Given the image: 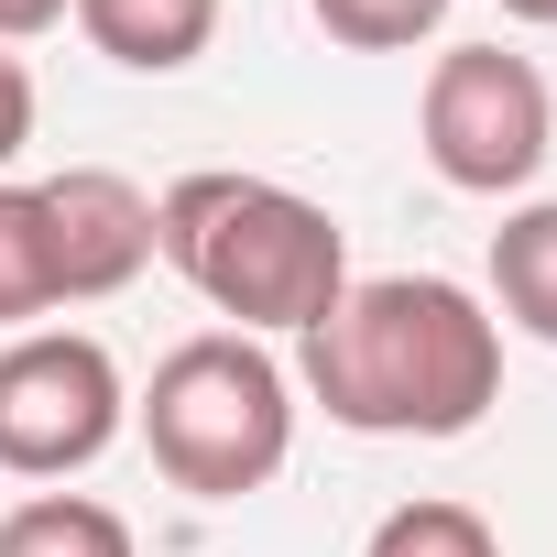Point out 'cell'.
Segmentation results:
<instances>
[{
  "mask_svg": "<svg viewBox=\"0 0 557 557\" xmlns=\"http://www.w3.org/2000/svg\"><path fill=\"white\" fill-rule=\"evenodd\" d=\"M296 350L307 394L350 437H470L503 405V318L448 273H372Z\"/></svg>",
  "mask_w": 557,
  "mask_h": 557,
  "instance_id": "1",
  "label": "cell"
},
{
  "mask_svg": "<svg viewBox=\"0 0 557 557\" xmlns=\"http://www.w3.org/2000/svg\"><path fill=\"white\" fill-rule=\"evenodd\" d=\"M153 251L197 285V307H219L240 339L262 329H285L307 339L339 296H350V230L296 197V186H273V175H175L153 197Z\"/></svg>",
  "mask_w": 557,
  "mask_h": 557,
  "instance_id": "2",
  "label": "cell"
},
{
  "mask_svg": "<svg viewBox=\"0 0 557 557\" xmlns=\"http://www.w3.org/2000/svg\"><path fill=\"white\" fill-rule=\"evenodd\" d=\"M132 416H143L153 470L175 492H197V503H240V492H262L296 459V372L262 339H240V329L175 339Z\"/></svg>",
  "mask_w": 557,
  "mask_h": 557,
  "instance_id": "3",
  "label": "cell"
},
{
  "mask_svg": "<svg viewBox=\"0 0 557 557\" xmlns=\"http://www.w3.org/2000/svg\"><path fill=\"white\" fill-rule=\"evenodd\" d=\"M416 143L426 164L459 186V197H513L535 186V164L557 153V99L524 55L503 45H448L426 66V99H416Z\"/></svg>",
  "mask_w": 557,
  "mask_h": 557,
  "instance_id": "4",
  "label": "cell"
},
{
  "mask_svg": "<svg viewBox=\"0 0 557 557\" xmlns=\"http://www.w3.org/2000/svg\"><path fill=\"white\" fill-rule=\"evenodd\" d=\"M121 426L132 383L88 329H23L0 350V470L12 481H77L88 459H110Z\"/></svg>",
  "mask_w": 557,
  "mask_h": 557,
  "instance_id": "5",
  "label": "cell"
},
{
  "mask_svg": "<svg viewBox=\"0 0 557 557\" xmlns=\"http://www.w3.org/2000/svg\"><path fill=\"white\" fill-rule=\"evenodd\" d=\"M34 197H45V251H55V307H99L153 262V197L121 164H66Z\"/></svg>",
  "mask_w": 557,
  "mask_h": 557,
  "instance_id": "6",
  "label": "cell"
},
{
  "mask_svg": "<svg viewBox=\"0 0 557 557\" xmlns=\"http://www.w3.org/2000/svg\"><path fill=\"white\" fill-rule=\"evenodd\" d=\"M66 12H77V34H88L110 66H132V77H175V66H197L208 34H219V0H66Z\"/></svg>",
  "mask_w": 557,
  "mask_h": 557,
  "instance_id": "7",
  "label": "cell"
},
{
  "mask_svg": "<svg viewBox=\"0 0 557 557\" xmlns=\"http://www.w3.org/2000/svg\"><path fill=\"white\" fill-rule=\"evenodd\" d=\"M492 307H503V329L557 350V197H535L492 230Z\"/></svg>",
  "mask_w": 557,
  "mask_h": 557,
  "instance_id": "8",
  "label": "cell"
},
{
  "mask_svg": "<svg viewBox=\"0 0 557 557\" xmlns=\"http://www.w3.org/2000/svg\"><path fill=\"white\" fill-rule=\"evenodd\" d=\"M0 557H143V546H132V524H121L110 503H88V492H34V503L0 513Z\"/></svg>",
  "mask_w": 557,
  "mask_h": 557,
  "instance_id": "9",
  "label": "cell"
},
{
  "mask_svg": "<svg viewBox=\"0 0 557 557\" xmlns=\"http://www.w3.org/2000/svg\"><path fill=\"white\" fill-rule=\"evenodd\" d=\"M55 318V251H45V197L0 175V329Z\"/></svg>",
  "mask_w": 557,
  "mask_h": 557,
  "instance_id": "10",
  "label": "cell"
},
{
  "mask_svg": "<svg viewBox=\"0 0 557 557\" xmlns=\"http://www.w3.org/2000/svg\"><path fill=\"white\" fill-rule=\"evenodd\" d=\"M361 557H503V535H492L470 503L416 492V503H394V513L372 524V546H361Z\"/></svg>",
  "mask_w": 557,
  "mask_h": 557,
  "instance_id": "11",
  "label": "cell"
},
{
  "mask_svg": "<svg viewBox=\"0 0 557 557\" xmlns=\"http://www.w3.org/2000/svg\"><path fill=\"white\" fill-rule=\"evenodd\" d=\"M307 12H318V34L350 45V55H405V45H426V34L448 23V0H307Z\"/></svg>",
  "mask_w": 557,
  "mask_h": 557,
  "instance_id": "12",
  "label": "cell"
},
{
  "mask_svg": "<svg viewBox=\"0 0 557 557\" xmlns=\"http://www.w3.org/2000/svg\"><path fill=\"white\" fill-rule=\"evenodd\" d=\"M34 143V66L0 45V175H12V153Z\"/></svg>",
  "mask_w": 557,
  "mask_h": 557,
  "instance_id": "13",
  "label": "cell"
},
{
  "mask_svg": "<svg viewBox=\"0 0 557 557\" xmlns=\"http://www.w3.org/2000/svg\"><path fill=\"white\" fill-rule=\"evenodd\" d=\"M55 23H66V0H0V45H34Z\"/></svg>",
  "mask_w": 557,
  "mask_h": 557,
  "instance_id": "14",
  "label": "cell"
},
{
  "mask_svg": "<svg viewBox=\"0 0 557 557\" xmlns=\"http://www.w3.org/2000/svg\"><path fill=\"white\" fill-rule=\"evenodd\" d=\"M503 12H513V23H546V34H557V0H503Z\"/></svg>",
  "mask_w": 557,
  "mask_h": 557,
  "instance_id": "15",
  "label": "cell"
}]
</instances>
